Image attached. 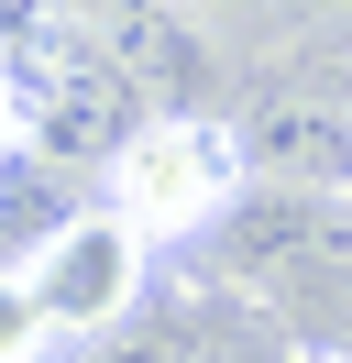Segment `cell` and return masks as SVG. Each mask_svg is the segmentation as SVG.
<instances>
[{
  "label": "cell",
  "mask_w": 352,
  "mask_h": 363,
  "mask_svg": "<svg viewBox=\"0 0 352 363\" xmlns=\"http://www.w3.org/2000/svg\"><path fill=\"white\" fill-rule=\"evenodd\" d=\"M253 143H242L231 111H154L121 155L99 165V199L121 209L143 242H187V231H220L242 199H253Z\"/></svg>",
  "instance_id": "cell-1"
},
{
  "label": "cell",
  "mask_w": 352,
  "mask_h": 363,
  "mask_svg": "<svg viewBox=\"0 0 352 363\" xmlns=\"http://www.w3.org/2000/svg\"><path fill=\"white\" fill-rule=\"evenodd\" d=\"M0 77H11V133L33 143V165H110L143 133V89L77 23H44L33 11L11 33V55H0Z\"/></svg>",
  "instance_id": "cell-2"
},
{
  "label": "cell",
  "mask_w": 352,
  "mask_h": 363,
  "mask_svg": "<svg viewBox=\"0 0 352 363\" xmlns=\"http://www.w3.org/2000/svg\"><path fill=\"white\" fill-rule=\"evenodd\" d=\"M143 264H154V242L99 199V209H66V220L22 253V286H33V308H44V330H55V341H99V330H121V319H132Z\"/></svg>",
  "instance_id": "cell-3"
},
{
  "label": "cell",
  "mask_w": 352,
  "mask_h": 363,
  "mask_svg": "<svg viewBox=\"0 0 352 363\" xmlns=\"http://www.w3.org/2000/svg\"><path fill=\"white\" fill-rule=\"evenodd\" d=\"M220 275L231 286H319V275L352 264V187H286V177H253V199L231 209V220L209 231Z\"/></svg>",
  "instance_id": "cell-4"
},
{
  "label": "cell",
  "mask_w": 352,
  "mask_h": 363,
  "mask_svg": "<svg viewBox=\"0 0 352 363\" xmlns=\"http://www.w3.org/2000/svg\"><path fill=\"white\" fill-rule=\"evenodd\" d=\"M231 121H242V143H253L264 177H286V187H352V99L275 89V99H253V111H231Z\"/></svg>",
  "instance_id": "cell-5"
},
{
  "label": "cell",
  "mask_w": 352,
  "mask_h": 363,
  "mask_svg": "<svg viewBox=\"0 0 352 363\" xmlns=\"http://www.w3.org/2000/svg\"><path fill=\"white\" fill-rule=\"evenodd\" d=\"M44 308H33V286H22V264H0V363H33L44 352Z\"/></svg>",
  "instance_id": "cell-6"
},
{
  "label": "cell",
  "mask_w": 352,
  "mask_h": 363,
  "mask_svg": "<svg viewBox=\"0 0 352 363\" xmlns=\"http://www.w3.org/2000/svg\"><path fill=\"white\" fill-rule=\"evenodd\" d=\"M88 363H198V352H187V341H99Z\"/></svg>",
  "instance_id": "cell-7"
},
{
  "label": "cell",
  "mask_w": 352,
  "mask_h": 363,
  "mask_svg": "<svg viewBox=\"0 0 352 363\" xmlns=\"http://www.w3.org/2000/svg\"><path fill=\"white\" fill-rule=\"evenodd\" d=\"M0 143H11V77H0Z\"/></svg>",
  "instance_id": "cell-8"
},
{
  "label": "cell",
  "mask_w": 352,
  "mask_h": 363,
  "mask_svg": "<svg viewBox=\"0 0 352 363\" xmlns=\"http://www.w3.org/2000/svg\"><path fill=\"white\" fill-rule=\"evenodd\" d=\"M341 99H352V77H341Z\"/></svg>",
  "instance_id": "cell-9"
}]
</instances>
